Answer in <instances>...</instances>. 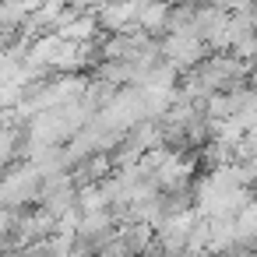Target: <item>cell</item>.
I'll return each mask as SVG.
<instances>
[{"mask_svg": "<svg viewBox=\"0 0 257 257\" xmlns=\"http://www.w3.org/2000/svg\"><path fill=\"white\" fill-rule=\"evenodd\" d=\"M159 57L166 64H173L176 71L183 67H194L201 57H204V43L197 36H183V32H169L162 43H159Z\"/></svg>", "mask_w": 257, "mask_h": 257, "instance_id": "6da1fadb", "label": "cell"}, {"mask_svg": "<svg viewBox=\"0 0 257 257\" xmlns=\"http://www.w3.org/2000/svg\"><path fill=\"white\" fill-rule=\"evenodd\" d=\"M127 257H131V253H127Z\"/></svg>", "mask_w": 257, "mask_h": 257, "instance_id": "7a4b0ae2", "label": "cell"}]
</instances>
